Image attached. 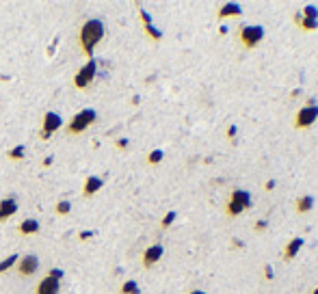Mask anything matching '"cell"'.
<instances>
[{"mask_svg":"<svg viewBox=\"0 0 318 294\" xmlns=\"http://www.w3.org/2000/svg\"><path fill=\"white\" fill-rule=\"evenodd\" d=\"M102 37H104V24L100 20H87L83 26H80L78 46H80V52L89 56V61H91L95 46L102 42Z\"/></svg>","mask_w":318,"mask_h":294,"instance_id":"1","label":"cell"},{"mask_svg":"<svg viewBox=\"0 0 318 294\" xmlns=\"http://www.w3.org/2000/svg\"><path fill=\"white\" fill-rule=\"evenodd\" d=\"M251 206H254V201H251V193L236 189V191H232L230 199H227V203H225V212L230 216H238V214H242L244 210H249Z\"/></svg>","mask_w":318,"mask_h":294,"instance_id":"2","label":"cell"},{"mask_svg":"<svg viewBox=\"0 0 318 294\" xmlns=\"http://www.w3.org/2000/svg\"><path fill=\"white\" fill-rule=\"evenodd\" d=\"M95 119H97V115H95L93 108H83V111H78L76 115L72 117L69 124H67V132L74 134V136L83 134L85 130H89V126L95 124Z\"/></svg>","mask_w":318,"mask_h":294,"instance_id":"3","label":"cell"},{"mask_svg":"<svg viewBox=\"0 0 318 294\" xmlns=\"http://www.w3.org/2000/svg\"><path fill=\"white\" fill-rule=\"evenodd\" d=\"M238 39L240 44L247 48V50H251V48H256L260 42L264 39V28L262 26H249V24H242L240 26V32H238Z\"/></svg>","mask_w":318,"mask_h":294,"instance_id":"4","label":"cell"},{"mask_svg":"<svg viewBox=\"0 0 318 294\" xmlns=\"http://www.w3.org/2000/svg\"><path fill=\"white\" fill-rule=\"evenodd\" d=\"M316 119H318V106H316V102L312 100L309 104H305L303 108L297 111V115H295V128L305 130V128H309V126H314Z\"/></svg>","mask_w":318,"mask_h":294,"instance_id":"5","label":"cell"},{"mask_svg":"<svg viewBox=\"0 0 318 294\" xmlns=\"http://www.w3.org/2000/svg\"><path fill=\"white\" fill-rule=\"evenodd\" d=\"M39 266H42V262H39V258L35 255V253H26V255H22L18 260V264H15V273H18L22 279H28V277L37 275Z\"/></svg>","mask_w":318,"mask_h":294,"instance_id":"6","label":"cell"},{"mask_svg":"<svg viewBox=\"0 0 318 294\" xmlns=\"http://www.w3.org/2000/svg\"><path fill=\"white\" fill-rule=\"evenodd\" d=\"M95 71H97V63L91 59L89 63H85L83 67H80L76 71V76H74V87L78 89V91H85V89H89V85L93 83V78H95Z\"/></svg>","mask_w":318,"mask_h":294,"instance_id":"7","label":"cell"},{"mask_svg":"<svg viewBox=\"0 0 318 294\" xmlns=\"http://www.w3.org/2000/svg\"><path fill=\"white\" fill-rule=\"evenodd\" d=\"M61 126H63V117L59 115V113L48 111L44 115V124H42V132H39V136H42L44 141H48V138H50Z\"/></svg>","mask_w":318,"mask_h":294,"instance_id":"8","label":"cell"},{"mask_svg":"<svg viewBox=\"0 0 318 294\" xmlns=\"http://www.w3.org/2000/svg\"><path fill=\"white\" fill-rule=\"evenodd\" d=\"M162 253H165V249H162V244H152V247L145 249L143 253V266L145 268H152L154 264H158L160 262V258H162Z\"/></svg>","mask_w":318,"mask_h":294,"instance_id":"9","label":"cell"},{"mask_svg":"<svg viewBox=\"0 0 318 294\" xmlns=\"http://www.w3.org/2000/svg\"><path fill=\"white\" fill-rule=\"evenodd\" d=\"M59 292H61V285H59V281L46 275L44 279L37 283V288H35V292H32V294H59Z\"/></svg>","mask_w":318,"mask_h":294,"instance_id":"10","label":"cell"},{"mask_svg":"<svg viewBox=\"0 0 318 294\" xmlns=\"http://www.w3.org/2000/svg\"><path fill=\"white\" fill-rule=\"evenodd\" d=\"M303 244H305V240L301 238V236H297V238H292L286 247H284V260H286V262H290V260H295L297 255H299V251L303 249Z\"/></svg>","mask_w":318,"mask_h":294,"instance_id":"11","label":"cell"},{"mask_svg":"<svg viewBox=\"0 0 318 294\" xmlns=\"http://www.w3.org/2000/svg\"><path fill=\"white\" fill-rule=\"evenodd\" d=\"M104 186V179L97 177V175H89L85 179V186H83V197H93V195L100 191Z\"/></svg>","mask_w":318,"mask_h":294,"instance_id":"12","label":"cell"},{"mask_svg":"<svg viewBox=\"0 0 318 294\" xmlns=\"http://www.w3.org/2000/svg\"><path fill=\"white\" fill-rule=\"evenodd\" d=\"M242 15V7L238 3H225L221 9L217 11V18L219 20H225V18H238Z\"/></svg>","mask_w":318,"mask_h":294,"instance_id":"13","label":"cell"},{"mask_svg":"<svg viewBox=\"0 0 318 294\" xmlns=\"http://www.w3.org/2000/svg\"><path fill=\"white\" fill-rule=\"evenodd\" d=\"M18 212V201L15 199H0V223L11 218Z\"/></svg>","mask_w":318,"mask_h":294,"instance_id":"14","label":"cell"},{"mask_svg":"<svg viewBox=\"0 0 318 294\" xmlns=\"http://www.w3.org/2000/svg\"><path fill=\"white\" fill-rule=\"evenodd\" d=\"M18 232L22 236H32V234H37L39 232V223L35 218H24L22 223L18 225Z\"/></svg>","mask_w":318,"mask_h":294,"instance_id":"15","label":"cell"},{"mask_svg":"<svg viewBox=\"0 0 318 294\" xmlns=\"http://www.w3.org/2000/svg\"><path fill=\"white\" fill-rule=\"evenodd\" d=\"M314 208V197L312 195H303V197L297 199V212L299 214H305V212H309Z\"/></svg>","mask_w":318,"mask_h":294,"instance_id":"16","label":"cell"},{"mask_svg":"<svg viewBox=\"0 0 318 294\" xmlns=\"http://www.w3.org/2000/svg\"><path fill=\"white\" fill-rule=\"evenodd\" d=\"M295 22L301 26V30H316L318 28V20H309V18H301V13L295 15Z\"/></svg>","mask_w":318,"mask_h":294,"instance_id":"17","label":"cell"},{"mask_svg":"<svg viewBox=\"0 0 318 294\" xmlns=\"http://www.w3.org/2000/svg\"><path fill=\"white\" fill-rule=\"evenodd\" d=\"M119 292L121 294H141V288H138V283L134 279H128V281H124Z\"/></svg>","mask_w":318,"mask_h":294,"instance_id":"18","label":"cell"},{"mask_svg":"<svg viewBox=\"0 0 318 294\" xmlns=\"http://www.w3.org/2000/svg\"><path fill=\"white\" fill-rule=\"evenodd\" d=\"M18 260H20V255H18V253H13V255H9L7 260H3V262H0V275H3V273H7V271H9V268H13L15 264H18Z\"/></svg>","mask_w":318,"mask_h":294,"instance_id":"19","label":"cell"},{"mask_svg":"<svg viewBox=\"0 0 318 294\" xmlns=\"http://www.w3.org/2000/svg\"><path fill=\"white\" fill-rule=\"evenodd\" d=\"M301 18L318 20V7H314V5H305L303 9H301Z\"/></svg>","mask_w":318,"mask_h":294,"instance_id":"20","label":"cell"},{"mask_svg":"<svg viewBox=\"0 0 318 294\" xmlns=\"http://www.w3.org/2000/svg\"><path fill=\"white\" fill-rule=\"evenodd\" d=\"M145 35H148L150 39H154V42H160L162 39V32L154 26V24H150V26H145Z\"/></svg>","mask_w":318,"mask_h":294,"instance_id":"21","label":"cell"},{"mask_svg":"<svg viewBox=\"0 0 318 294\" xmlns=\"http://www.w3.org/2000/svg\"><path fill=\"white\" fill-rule=\"evenodd\" d=\"M175 216H178V214H175L173 210H171V212H167V214L162 216V220H160V227H162V230H167V227H171V225H173Z\"/></svg>","mask_w":318,"mask_h":294,"instance_id":"22","label":"cell"},{"mask_svg":"<svg viewBox=\"0 0 318 294\" xmlns=\"http://www.w3.org/2000/svg\"><path fill=\"white\" fill-rule=\"evenodd\" d=\"M162 158H165V154H162L160 150H154L148 156V165H158V162H162Z\"/></svg>","mask_w":318,"mask_h":294,"instance_id":"23","label":"cell"},{"mask_svg":"<svg viewBox=\"0 0 318 294\" xmlns=\"http://www.w3.org/2000/svg\"><path fill=\"white\" fill-rule=\"evenodd\" d=\"M54 212H56V214H69V212H72V203L69 201H59V203H56V208H54Z\"/></svg>","mask_w":318,"mask_h":294,"instance_id":"24","label":"cell"},{"mask_svg":"<svg viewBox=\"0 0 318 294\" xmlns=\"http://www.w3.org/2000/svg\"><path fill=\"white\" fill-rule=\"evenodd\" d=\"M7 156H9L11 160H22V158H24V147H22V145H20V147H13V150L7 154Z\"/></svg>","mask_w":318,"mask_h":294,"instance_id":"25","label":"cell"},{"mask_svg":"<svg viewBox=\"0 0 318 294\" xmlns=\"http://www.w3.org/2000/svg\"><path fill=\"white\" fill-rule=\"evenodd\" d=\"M266 227H268V220H266V218H260L258 223L254 225V232H264Z\"/></svg>","mask_w":318,"mask_h":294,"instance_id":"26","label":"cell"},{"mask_svg":"<svg viewBox=\"0 0 318 294\" xmlns=\"http://www.w3.org/2000/svg\"><path fill=\"white\" fill-rule=\"evenodd\" d=\"M48 277H52V279L61 281V277H63V271H59V268H52V271H48Z\"/></svg>","mask_w":318,"mask_h":294,"instance_id":"27","label":"cell"},{"mask_svg":"<svg viewBox=\"0 0 318 294\" xmlns=\"http://www.w3.org/2000/svg\"><path fill=\"white\" fill-rule=\"evenodd\" d=\"M138 15H141V20H143V24H145V26H150V24H152V18H150V13L148 11H138Z\"/></svg>","mask_w":318,"mask_h":294,"instance_id":"28","label":"cell"},{"mask_svg":"<svg viewBox=\"0 0 318 294\" xmlns=\"http://www.w3.org/2000/svg\"><path fill=\"white\" fill-rule=\"evenodd\" d=\"M236 132H238V128H236V126H230V128H227V138H230L232 143L236 141Z\"/></svg>","mask_w":318,"mask_h":294,"instance_id":"29","label":"cell"},{"mask_svg":"<svg viewBox=\"0 0 318 294\" xmlns=\"http://www.w3.org/2000/svg\"><path fill=\"white\" fill-rule=\"evenodd\" d=\"M273 268L271 266H264V279H273Z\"/></svg>","mask_w":318,"mask_h":294,"instance_id":"30","label":"cell"},{"mask_svg":"<svg viewBox=\"0 0 318 294\" xmlns=\"http://www.w3.org/2000/svg\"><path fill=\"white\" fill-rule=\"evenodd\" d=\"M115 145L119 147V150H126V147H128V141H126V138H117Z\"/></svg>","mask_w":318,"mask_h":294,"instance_id":"31","label":"cell"},{"mask_svg":"<svg viewBox=\"0 0 318 294\" xmlns=\"http://www.w3.org/2000/svg\"><path fill=\"white\" fill-rule=\"evenodd\" d=\"M273 189H275V179H268L264 184V191H273Z\"/></svg>","mask_w":318,"mask_h":294,"instance_id":"32","label":"cell"},{"mask_svg":"<svg viewBox=\"0 0 318 294\" xmlns=\"http://www.w3.org/2000/svg\"><path fill=\"white\" fill-rule=\"evenodd\" d=\"M93 232H80V240H87V238H91Z\"/></svg>","mask_w":318,"mask_h":294,"instance_id":"33","label":"cell"},{"mask_svg":"<svg viewBox=\"0 0 318 294\" xmlns=\"http://www.w3.org/2000/svg\"><path fill=\"white\" fill-rule=\"evenodd\" d=\"M219 32H221V35H227V32H230V26H225L223 24V26H219Z\"/></svg>","mask_w":318,"mask_h":294,"instance_id":"34","label":"cell"},{"mask_svg":"<svg viewBox=\"0 0 318 294\" xmlns=\"http://www.w3.org/2000/svg\"><path fill=\"white\" fill-rule=\"evenodd\" d=\"M189 294H206L203 290H193V292H189Z\"/></svg>","mask_w":318,"mask_h":294,"instance_id":"35","label":"cell"},{"mask_svg":"<svg viewBox=\"0 0 318 294\" xmlns=\"http://www.w3.org/2000/svg\"><path fill=\"white\" fill-rule=\"evenodd\" d=\"M312 294H318V288H316V290H314V292H312Z\"/></svg>","mask_w":318,"mask_h":294,"instance_id":"36","label":"cell"}]
</instances>
